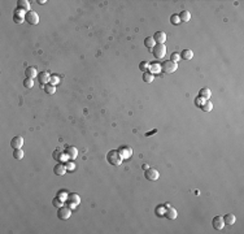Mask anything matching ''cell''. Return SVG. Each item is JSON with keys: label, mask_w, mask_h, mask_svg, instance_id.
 <instances>
[{"label": "cell", "mask_w": 244, "mask_h": 234, "mask_svg": "<svg viewBox=\"0 0 244 234\" xmlns=\"http://www.w3.org/2000/svg\"><path fill=\"white\" fill-rule=\"evenodd\" d=\"M52 156H53V159H55L56 161H59V163H61V161L64 160L62 157H66V156H65V152H62V151H60V150H56Z\"/></svg>", "instance_id": "7402d4cb"}, {"label": "cell", "mask_w": 244, "mask_h": 234, "mask_svg": "<svg viewBox=\"0 0 244 234\" xmlns=\"http://www.w3.org/2000/svg\"><path fill=\"white\" fill-rule=\"evenodd\" d=\"M13 157H14V159H17V160L24 159V151H22L21 148L14 150V151H13Z\"/></svg>", "instance_id": "83f0119b"}, {"label": "cell", "mask_w": 244, "mask_h": 234, "mask_svg": "<svg viewBox=\"0 0 244 234\" xmlns=\"http://www.w3.org/2000/svg\"><path fill=\"white\" fill-rule=\"evenodd\" d=\"M177 68H178V64L174 63V61H171V60L164 61V64L161 65V70H162L164 73H167V74L174 73V72L177 70Z\"/></svg>", "instance_id": "7a4b0ae2"}, {"label": "cell", "mask_w": 244, "mask_h": 234, "mask_svg": "<svg viewBox=\"0 0 244 234\" xmlns=\"http://www.w3.org/2000/svg\"><path fill=\"white\" fill-rule=\"evenodd\" d=\"M181 57L184 58V60H191L194 57V52L191 50H183V52L181 54Z\"/></svg>", "instance_id": "cb8c5ba5"}, {"label": "cell", "mask_w": 244, "mask_h": 234, "mask_svg": "<svg viewBox=\"0 0 244 234\" xmlns=\"http://www.w3.org/2000/svg\"><path fill=\"white\" fill-rule=\"evenodd\" d=\"M151 67V70H152V74H153V72L155 73H157V72H160V70H161V65H160V64H152V65H149Z\"/></svg>", "instance_id": "1f68e13d"}, {"label": "cell", "mask_w": 244, "mask_h": 234, "mask_svg": "<svg viewBox=\"0 0 244 234\" xmlns=\"http://www.w3.org/2000/svg\"><path fill=\"white\" fill-rule=\"evenodd\" d=\"M223 221H225V224L226 225H232V224H235V221H236V217H235V215H232V213H227L223 217Z\"/></svg>", "instance_id": "44dd1931"}, {"label": "cell", "mask_w": 244, "mask_h": 234, "mask_svg": "<svg viewBox=\"0 0 244 234\" xmlns=\"http://www.w3.org/2000/svg\"><path fill=\"white\" fill-rule=\"evenodd\" d=\"M200 108H201L203 111H204V112H211V111L213 109V104H212L211 102H209V100H205V102H204V104H203Z\"/></svg>", "instance_id": "4316f807"}, {"label": "cell", "mask_w": 244, "mask_h": 234, "mask_svg": "<svg viewBox=\"0 0 244 234\" xmlns=\"http://www.w3.org/2000/svg\"><path fill=\"white\" fill-rule=\"evenodd\" d=\"M203 100H204V99H201V98H197L195 103H196L197 105H200V107H201V105H203V104H204V103H203Z\"/></svg>", "instance_id": "74e56055"}, {"label": "cell", "mask_w": 244, "mask_h": 234, "mask_svg": "<svg viewBox=\"0 0 244 234\" xmlns=\"http://www.w3.org/2000/svg\"><path fill=\"white\" fill-rule=\"evenodd\" d=\"M65 167H66V171H74V164L70 163V161H69Z\"/></svg>", "instance_id": "d590c367"}, {"label": "cell", "mask_w": 244, "mask_h": 234, "mask_svg": "<svg viewBox=\"0 0 244 234\" xmlns=\"http://www.w3.org/2000/svg\"><path fill=\"white\" fill-rule=\"evenodd\" d=\"M144 177L148 181H157L160 177V173L157 169H153V168H148L146 169V173H144Z\"/></svg>", "instance_id": "3957f363"}, {"label": "cell", "mask_w": 244, "mask_h": 234, "mask_svg": "<svg viewBox=\"0 0 244 234\" xmlns=\"http://www.w3.org/2000/svg\"><path fill=\"white\" fill-rule=\"evenodd\" d=\"M66 199H68V203H69V207L70 208H74L75 206H78L81 202V198L78 194H70V195H68Z\"/></svg>", "instance_id": "ba28073f"}, {"label": "cell", "mask_w": 244, "mask_h": 234, "mask_svg": "<svg viewBox=\"0 0 244 234\" xmlns=\"http://www.w3.org/2000/svg\"><path fill=\"white\" fill-rule=\"evenodd\" d=\"M52 204H53V207H56V208H61L62 207V199H60L59 196H57L52 200Z\"/></svg>", "instance_id": "f546056e"}, {"label": "cell", "mask_w": 244, "mask_h": 234, "mask_svg": "<svg viewBox=\"0 0 244 234\" xmlns=\"http://www.w3.org/2000/svg\"><path fill=\"white\" fill-rule=\"evenodd\" d=\"M179 58H181V56H179V54H177V52H173L171 54V61H174V63H177Z\"/></svg>", "instance_id": "e575fe53"}, {"label": "cell", "mask_w": 244, "mask_h": 234, "mask_svg": "<svg viewBox=\"0 0 244 234\" xmlns=\"http://www.w3.org/2000/svg\"><path fill=\"white\" fill-rule=\"evenodd\" d=\"M25 75L27 78H35V77H38V72H37V69L34 67H29L25 70Z\"/></svg>", "instance_id": "d6986e66"}, {"label": "cell", "mask_w": 244, "mask_h": 234, "mask_svg": "<svg viewBox=\"0 0 244 234\" xmlns=\"http://www.w3.org/2000/svg\"><path fill=\"white\" fill-rule=\"evenodd\" d=\"M24 86L26 87V89H31V87L34 86V81H33V78H25L24 79Z\"/></svg>", "instance_id": "f1b7e54d"}, {"label": "cell", "mask_w": 244, "mask_h": 234, "mask_svg": "<svg viewBox=\"0 0 244 234\" xmlns=\"http://www.w3.org/2000/svg\"><path fill=\"white\" fill-rule=\"evenodd\" d=\"M170 22L173 23V25H178L181 21H179V17L178 16H171L170 17Z\"/></svg>", "instance_id": "836d02e7"}, {"label": "cell", "mask_w": 244, "mask_h": 234, "mask_svg": "<svg viewBox=\"0 0 244 234\" xmlns=\"http://www.w3.org/2000/svg\"><path fill=\"white\" fill-rule=\"evenodd\" d=\"M155 39H153V37H148V38H146L144 39V46L147 47V48H149V50H153V47H155Z\"/></svg>", "instance_id": "603a6c76"}, {"label": "cell", "mask_w": 244, "mask_h": 234, "mask_svg": "<svg viewBox=\"0 0 244 234\" xmlns=\"http://www.w3.org/2000/svg\"><path fill=\"white\" fill-rule=\"evenodd\" d=\"M212 224H213V228H214L216 230H222V229H223V226H225L223 217H222V216H216V217L213 219Z\"/></svg>", "instance_id": "52a82bcc"}, {"label": "cell", "mask_w": 244, "mask_h": 234, "mask_svg": "<svg viewBox=\"0 0 244 234\" xmlns=\"http://www.w3.org/2000/svg\"><path fill=\"white\" fill-rule=\"evenodd\" d=\"M25 21L31 23V25H38L39 23V14L37 13V12H27V13L25 14Z\"/></svg>", "instance_id": "277c9868"}, {"label": "cell", "mask_w": 244, "mask_h": 234, "mask_svg": "<svg viewBox=\"0 0 244 234\" xmlns=\"http://www.w3.org/2000/svg\"><path fill=\"white\" fill-rule=\"evenodd\" d=\"M22 146H24V138L20 137V135H17V137L12 138V140H10V147L14 148V150L21 148Z\"/></svg>", "instance_id": "30bf717a"}, {"label": "cell", "mask_w": 244, "mask_h": 234, "mask_svg": "<svg viewBox=\"0 0 244 234\" xmlns=\"http://www.w3.org/2000/svg\"><path fill=\"white\" fill-rule=\"evenodd\" d=\"M211 96H212V91L209 90L208 87H203V89L199 91V98L204 99V100H208Z\"/></svg>", "instance_id": "2e32d148"}, {"label": "cell", "mask_w": 244, "mask_h": 234, "mask_svg": "<svg viewBox=\"0 0 244 234\" xmlns=\"http://www.w3.org/2000/svg\"><path fill=\"white\" fill-rule=\"evenodd\" d=\"M43 87H44V91L47 92V94H49V95H52V94H55V92H56V86L51 85V83L44 85Z\"/></svg>", "instance_id": "484cf974"}, {"label": "cell", "mask_w": 244, "mask_h": 234, "mask_svg": "<svg viewBox=\"0 0 244 234\" xmlns=\"http://www.w3.org/2000/svg\"><path fill=\"white\" fill-rule=\"evenodd\" d=\"M148 67H149V63H148V61H142L140 65H139V69H140L142 72H144V70H146Z\"/></svg>", "instance_id": "d6a6232c"}, {"label": "cell", "mask_w": 244, "mask_h": 234, "mask_svg": "<svg viewBox=\"0 0 244 234\" xmlns=\"http://www.w3.org/2000/svg\"><path fill=\"white\" fill-rule=\"evenodd\" d=\"M178 17H179V21H181V22H188L191 20V13L188 10H183V12L179 13Z\"/></svg>", "instance_id": "ffe728a7"}, {"label": "cell", "mask_w": 244, "mask_h": 234, "mask_svg": "<svg viewBox=\"0 0 244 234\" xmlns=\"http://www.w3.org/2000/svg\"><path fill=\"white\" fill-rule=\"evenodd\" d=\"M152 51H153L155 57H157V58H164V56L166 55V47H165V44H156L153 47Z\"/></svg>", "instance_id": "5b68a950"}, {"label": "cell", "mask_w": 244, "mask_h": 234, "mask_svg": "<svg viewBox=\"0 0 244 234\" xmlns=\"http://www.w3.org/2000/svg\"><path fill=\"white\" fill-rule=\"evenodd\" d=\"M57 196H59L60 199H65V198H68L65 191H61V192H59V194H57Z\"/></svg>", "instance_id": "8d00e7d4"}, {"label": "cell", "mask_w": 244, "mask_h": 234, "mask_svg": "<svg viewBox=\"0 0 244 234\" xmlns=\"http://www.w3.org/2000/svg\"><path fill=\"white\" fill-rule=\"evenodd\" d=\"M177 209L175 208H167L166 211H165V217L166 219H169V220H175L177 219Z\"/></svg>", "instance_id": "ac0fdd59"}, {"label": "cell", "mask_w": 244, "mask_h": 234, "mask_svg": "<svg viewBox=\"0 0 244 234\" xmlns=\"http://www.w3.org/2000/svg\"><path fill=\"white\" fill-rule=\"evenodd\" d=\"M17 9H21L24 12H30V3L27 2V0H18V3H17Z\"/></svg>", "instance_id": "7c38bea8"}, {"label": "cell", "mask_w": 244, "mask_h": 234, "mask_svg": "<svg viewBox=\"0 0 244 234\" xmlns=\"http://www.w3.org/2000/svg\"><path fill=\"white\" fill-rule=\"evenodd\" d=\"M38 78H39V82H40V83H42V85L44 86V85L49 83V78H51V75H49L47 72H40V73L38 74Z\"/></svg>", "instance_id": "5bb4252c"}, {"label": "cell", "mask_w": 244, "mask_h": 234, "mask_svg": "<svg viewBox=\"0 0 244 234\" xmlns=\"http://www.w3.org/2000/svg\"><path fill=\"white\" fill-rule=\"evenodd\" d=\"M53 172H55L56 176H64V174H65V172H66V167L62 163H59V164H57V165L53 168Z\"/></svg>", "instance_id": "e0dca14e"}, {"label": "cell", "mask_w": 244, "mask_h": 234, "mask_svg": "<svg viewBox=\"0 0 244 234\" xmlns=\"http://www.w3.org/2000/svg\"><path fill=\"white\" fill-rule=\"evenodd\" d=\"M120 154H121V156L124 157V159H127V157H130V156L132 155V148H130L129 146L121 147V148H120Z\"/></svg>", "instance_id": "9a60e30c"}, {"label": "cell", "mask_w": 244, "mask_h": 234, "mask_svg": "<svg viewBox=\"0 0 244 234\" xmlns=\"http://www.w3.org/2000/svg\"><path fill=\"white\" fill-rule=\"evenodd\" d=\"M156 131H157V130H153V131H149V133H147V134H146V135L148 137V135H151V134H155Z\"/></svg>", "instance_id": "f35d334b"}, {"label": "cell", "mask_w": 244, "mask_h": 234, "mask_svg": "<svg viewBox=\"0 0 244 234\" xmlns=\"http://www.w3.org/2000/svg\"><path fill=\"white\" fill-rule=\"evenodd\" d=\"M25 12L21 9H16L14 10V16H13V21L14 23H22L25 21Z\"/></svg>", "instance_id": "9c48e42d"}, {"label": "cell", "mask_w": 244, "mask_h": 234, "mask_svg": "<svg viewBox=\"0 0 244 234\" xmlns=\"http://www.w3.org/2000/svg\"><path fill=\"white\" fill-rule=\"evenodd\" d=\"M153 79H155V75L152 73H149V72L143 73V81L146 82V83H151V82H153Z\"/></svg>", "instance_id": "d4e9b609"}, {"label": "cell", "mask_w": 244, "mask_h": 234, "mask_svg": "<svg viewBox=\"0 0 244 234\" xmlns=\"http://www.w3.org/2000/svg\"><path fill=\"white\" fill-rule=\"evenodd\" d=\"M59 82H60L59 75H56V74H52V75H51V78H49V83H51V85L56 86L57 83H59Z\"/></svg>", "instance_id": "4dcf8cb0"}, {"label": "cell", "mask_w": 244, "mask_h": 234, "mask_svg": "<svg viewBox=\"0 0 244 234\" xmlns=\"http://www.w3.org/2000/svg\"><path fill=\"white\" fill-rule=\"evenodd\" d=\"M153 39H155V42H156V43H159V44H164V43H165V40H166V34H165L164 31H157V33L155 34Z\"/></svg>", "instance_id": "4fadbf2b"}, {"label": "cell", "mask_w": 244, "mask_h": 234, "mask_svg": "<svg viewBox=\"0 0 244 234\" xmlns=\"http://www.w3.org/2000/svg\"><path fill=\"white\" fill-rule=\"evenodd\" d=\"M72 216V208L68 207H61L59 208V212H57V217L60 220H68Z\"/></svg>", "instance_id": "8992f818"}, {"label": "cell", "mask_w": 244, "mask_h": 234, "mask_svg": "<svg viewBox=\"0 0 244 234\" xmlns=\"http://www.w3.org/2000/svg\"><path fill=\"white\" fill-rule=\"evenodd\" d=\"M65 156H66V159H70V160H74L75 157H77V155H78V150L75 148V147H73V146H70V147H68L65 151Z\"/></svg>", "instance_id": "8fae6325"}, {"label": "cell", "mask_w": 244, "mask_h": 234, "mask_svg": "<svg viewBox=\"0 0 244 234\" xmlns=\"http://www.w3.org/2000/svg\"><path fill=\"white\" fill-rule=\"evenodd\" d=\"M107 160L109 164H112V165H120V164L122 163V160H124V157L121 156L120 151L117 150H112L108 152L107 155Z\"/></svg>", "instance_id": "6da1fadb"}, {"label": "cell", "mask_w": 244, "mask_h": 234, "mask_svg": "<svg viewBox=\"0 0 244 234\" xmlns=\"http://www.w3.org/2000/svg\"><path fill=\"white\" fill-rule=\"evenodd\" d=\"M38 4H45V0H38Z\"/></svg>", "instance_id": "ab89813d"}]
</instances>
